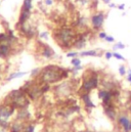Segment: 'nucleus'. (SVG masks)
Returning a JSON list of instances; mask_svg holds the SVG:
<instances>
[{"instance_id":"obj_1","label":"nucleus","mask_w":131,"mask_h":132,"mask_svg":"<svg viewBox=\"0 0 131 132\" xmlns=\"http://www.w3.org/2000/svg\"><path fill=\"white\" fill-rule=\"evenodd\" d=\"M70 74L71 72L69 69H65L56 65H47L41 69L38 77L42 84H54L70 77Z\"/></svg>"},{"instance_id":"obj_2","label":"nucleus","mask_w":131,"mask_h":132,"mask_svg":"<svg viewBox=\"0 0 131 132\" xmlns=\"http://www.w3.org/2000/svg\"><path fill=\"white\" fill-rule=\"evenodd\" d=\"M99 86V75L93 69L87 70L82 76V83L79 89L80 95L83 93H90L92 90L97 89Z\"/></svg>"},{"instance_id":"obj_30","label":"nucleus","mask_w":131,"mask_h":132,"mask_svg":"<svg viewBox=\"0 0 131 132\" xmlns=\"http://www.w3.org/2000/svg\"><path fill=\"white\" fill-rule=\"evenodd\" d=\"M39 37H40L41 39H43V40H47V39H48V32L43 31V32L39 33Z\"/></svg>"},{"instance_id":"obj_15","label":"nucleus","mask_w":131,"mask_h":132,"mask_svg":"<svg viewBox=\"0 0 131 132\" xmlns=\"http://www.w3.org/2000/svg\"><path fill=\"white\" fill-rule=\"evenodd\" d=\"M80 96H81L82 102H83L85 109H87V110H92V109H94V108L96 106L95 103L92 102V100H91L90 93H83V94H81Z\"/></svg>"},{"instance_id":"obj_6","label":"nucleus","mask_w":131,"mask_h":132,"mask_svg":"<svg viewBox=\"0 0 131 132\" xmlns=\"http://www.w3.org/2000/svg\"><path fill=\"white\" fill-rule=\"evenodd\" d=\"M17 108H14L11 104H8L6 102H3L0 104V120L3 121H9L12 116L17 113Z\"/></svg>"},{"instance_id":"obj_18","label":"nucleus","mask_w":131,"mask_h":132,"mask_svg":"<svg viewBox=\"0 0 131 132\" xmlns=\"http://www.w3.org/2000/svg\"><path fill=\"white\" fill-rule=\"evenodd\" d=\"M15 119L23 121V122H27L30 119V113L27 109H22V110H18L17 111V116Z\"/></svg>"},{"instance_id":"obj_37","label":"nucleus","mask_w":131,"mask_h":132,"mask_svg":"<svg viewBox=\"0 0 131 132\" xmlns=\"http://www.w3.org/2000/svg\"><path fill=\"white\" fill-rule=\"evenodd\" d=\"M108 5H109L110 8H116V7H117V5H116L115 3H109Z\"/></svg>"},{"instance_id":"obj_27","label":"nucleus","mask_w":131,"mask_h":132,"mask_svg":"<svg viewBox=\"0 0 131 132\" xmlns=\"http://www.w3.org/2000/svg\"><path fill=\"white\" fill-rule=\"evenodd\" d=\"M118 71H119V75L120 76H125L127 74V69L125 68V66H120Z\"/></svg>"},{"instance_id":"obj_32","label":"nucleus","mask_w":131,"mask_h":132,"mask_svg":"<svg viewBox=\"0 0 131 132\" xmlns=\"http://www.w3.org/2000/svg\"><path fill=\"white\" fill-rule=\"evenodd\" d=\"M43 3H44V5H45V6L50 7V6H52V5H53L54 1H53V0H43Z\"/></svg>"},{"instance_id":"obj_11","label":"nucleus","mask_w":131,"mask_h":132,"mask_svg":"<svg viewBox=\"0 0 131 132\" xmlns=\"http://www.w3.org/2000/svg\"><path fill=\"white\" fill-rule=\"evenodd\" d=\"M87 33L84 32V33H79L77 35V38L73 44V47L76 48V49H82L84 48L86 45H87Z\"/></svg>"},{"instance_id":"obj_29","label":"nucleus","mask_w":131,"mask_h":132,"mask_svg":"<svg viewBox=\"0 0 131 132\" xmlns=\"http://www.w3.org/2000/svg\"><path fill=\"white\" fill-rule=\"evenodd\" d=\"M113 57H115L116 60H119V61H125V57L118 52H113Z\"/></svg>"},{"instance_id":"obj_14","label":"nucleus","mask_w":131,"mask_h":132,"mask_svg":"<svg viewBox=\"0 0 131 132\" xmlns=\"http://www.w3.org/2000/svg\"><path fill=\"white\" fill-rule=\"evenodd\" d=\"M116 123L118 124V126L121 127V129H123V128H126L130 124L131 119L129 118V116L126 115V114H119L118 117H117Z\"/></svg>"},{"instance_id":"obj_23","label":"nucleus","mask_w":131,"mask_h":132,"mask_svg":"<svg viewBox=\"0 0 131 132\" xmlns=\"http://www.w3.org/2000/svg\"><path fill=\"white\" fill-rule=\"evenodd\" d=\"M24 132H35V125H34V123H31V122L26 123V127H25Z\"/></svg>"},{"instance_id":"obj_17","label":"nucleus","mask_w":131,"mask_h":132,"mask_svg":"<svg viewBox=\"0 0 131 132\" xmlns=\"http://www.w3.org/2000/svg\"><path fill=\"white\" fill-rule=\"evenodd\" d=\"M87 24H88V19L86 16H84V15H79L75 20L73 26H74L75 29H81V28L87 27Z\"/></svg>"},{"instance_id":"obj_25","label":"nucleus","mask_w":131,"mask_h":132,"mask_svg":"<svg viewBox=\"0 0 131 132\" xmlns=\"http://www.w3.org/2000/svg\"><path fill=\"white\" fill-rule=\"evenodd\" d=\"M71 64L73 67H78V66H81L82 64V61L79 59V57H74L72 61H71Z\"/></svg>"},{"instance_id":"obj_3","label":"nucleus","mask_w":131,"mask_h":132,"mask_svg":"<svg viewBox=\"0 0 131 132\" xmlns=\"http://www.w3.org/2000/svg\"><path fill=\"white\" fill-rule=\"evenodd\" d=\"M77 35L78 34L75 31V28L62 27L54 33V38L60 46H62L64 49H68L70 47H73Z\"/></svg>"},{"instance_id":"obj_12","label":"nucleus","mask_w":131,"mask_h":132,"mask_svg":"<svg viewBox=\"0 0 131 132\" xmlns=\"http://www.w3.org/2000/svg\"><path fill=\"white\" fill-rule=\"evenodd\" d=\"M40 54L43 59L45 60H50L52 59L54 55H55V52L54 50L48 45V44H45V43H42L41 45V50H40Z\"/></svg>"},{"instance_id":"obj_31","label":"nucleus","mask_w":131,"mask_h":132,"mask_svg":"<svg viewBox=\"0 0 131 132\" xmlns=\"http://www.w3.org/2000/svg\"><path fill=\"white\" fill-rule=\"evenodd\" d=\"M107 36H108V34L105 33L104 31H99V32H98L97 37H98V38H99V39H102V40H104Z\"/></svg>"},{"instance_id":"obj_26","label":"nucleus","mask_w":131,"mask_h":132,"mask_svg":"<svg viewBox=\"0 0 131 132\" xmlns=\"http://www.w3.org/2000/svg\"><path fill=\"white\" fill-rule=\"evenodd\" d=\"M125 48V45L122 43V42H118L116 43L114 46H113V49L114 50H118V49H124Z\"/></svg>"},{"instance_id":"obj_38","label":"nucleus","mask_w":131,"mask_h":132,"mask_svg":"<svg viewBox=\"0 0 131 132\" xmlns=\"http://www.w3.org/2000/svg\"><path fill=\"white\" fill-rule=\"evenodd\" d=\"M126 79H127V81H128V82H129V83L131 84V75H128V74H127V77H126Z\"/></svg>"},{"instance_id":"obj_19","label":"nucleus","mask_w":131,"mask_h":132,"mask_svg":"<svg viewBox=\"0 0 131 132\" xmlns=\"http://www.w3.org/2000/svg\"><path fill=\"white\" fill-rule=\"evenodd\" d=\"M28 73L27 72H14V73H11L10 75H8L7 77H5V81L6 82H9V81H12L14 79H18L20 77H23V76H26Z\"/></svg>"},{"instance_id":"obj_10","label":"nucleus","mask_w":131,"mask_h":132,"mask_svg":"<svg viewBox=\"0 0 131 132\" xmlns=\"http://www.w3.org/2000/svg\"><path fill=\"white\" fill-rule=\"evenodd\" d=\"M97 96L101 101V104H109L111 102H115V97L113 95L112 90H107L101 88L98 90Z\"/></svg>"},{"instance_id":"obj_9","label":"nucleus","mask_w":131,"mask_h":132,"mask_svg":"<svg viewBox=\"0 0 131 132\" xmlns=\"http://www.w3.org/2000/svg\"><path fill=\"white\" fill-rule=\"evenodd\" d=\"M102 108H103V113L108 117V119H110L112 122H116L119 114L117 112L115 102H111L109 104H102Z\"/></svg>"},{"instance_id":"obj_42","label":"nucleus","mask_w":131,"mask_h":132,"mask_svg":"<svg viewBox=\"0 0 131 132\" xmlns=\"http://www.w3.org/2000/svg\"><path fill=\"white\" fill-rule=\"evenodd\" d=\"M5 131H6V130H4V129H2V128L0 127V132H5Z\"/></svg>"},{"instance_id":"obj_7","label":"nucleus","mask_w":131,"mask_h":132,"mask_svg":"<svg viewBox=\"0 0 131 132\" xmlns=\"http://www.w3.org/2000/svg\"><path fill=\"white\" fill-rule=\"evenodd\" d=\"M18 27H19L20 33L22 34L24 37H26L27 39H32V38H34L36 36V34H37L36 28L33 26L32 24H30V22H27L26 24L21 25V26H18Z\"/></svg>"},{"instance_id":"obj_13","label":"nucleus","mask_w":131,"mask_h":132,"mask_svg":"<svg viewBox=\"0 0 131 132\" xmlns=\"http://www.w3.org/2000/svg\"><path fill=\"white\" fill-rule=\"evenodd\" d=\"M26 123L27 122H23L18 119H14L13 122H10L8 132H24L25 127H26Z\"/></svg>"},{"instance_id":"obj_20","label":"nucleus","mask_w":131,"mask_h":132,"mask_svg":"<svg viewBox=\"0 0 131 132\" xmlns=\"http://www.w3.org/2000/svg\"><path fill=\"white\" fill-rule=\"evenodd\" d=\"M75 2H76L80 7L87 8V7H90V6L93 5L94 0H75Z\"/></svg>"},{"instance_id":"obj_22","label":"nucleus","mask_w":131,"mask_h":132,"mask_svg":"<svg viewBox=\"0 0 131 132\" xmlns=\"http://www.w3.org/2000/svg\"><path fill=\"white\" fill-rule=\"evenodd\" d=\"M21 9H22V10H27V11H32L33 0H24Z\"/></svg>"},{"instance_id":"obj_21","label":"nucleus","mask_w":131,"mask_h":132,"mask_svg":"<svg viewBox=\"0 0 131 132\" xmlns=\"http://www.w3.org/2000/svg\"><path fill=\"white\" fill-rule=\"evenodd\" d=\"M79 56H99L97 50L91 49V50H84L79 52Z\"/></svg>"},{"instance_id":"obj_4","label":"nucleus","mask_w":131,"mask_h":132,"mask_svg":"<svg viewBox=\"0 0 131 132\" xmlns=\"http://www.w3.org/2000/svg\"><path fill=\"white\" fill-rule=\"evenodd\" d=\"M27 96L28 95L23 90L15 89L8 93V95L4 99V102L13 105L14 108H17V110L27 109L28 105L30 104V100Z\"/></svg>"},{"instance_id":"obj_5","label":"nucleus","mask_w":131,"mask_h":132,"mask_svg":"<svg viewBox=\"0 0 131 132\" xmlns=\"http://www.w3.org/2000/svg\"><path fill=\"white\" fill-rule=\"evenodd\" d=\"M105 18H107V14H105V12L102 11V10L93 12V13L91 14L90 19H89L91 29H92L93 31H101V28L103 27Z\"/></svg>"},{"instance_id":"obj_24","label":"nucleus","mask_w":131,"mask_h":132,"mask_svg":"<svg viewBox=\"0 0 131 132\" xmlns=\"http://www.w3.org/2000/svg\"><path fill=\"white\" fill-rule=\"evenodd\" d=\"M40 72H41V69L40 68H35V69H33L32 71L30 72V75H31L32 78H36L37 76H39Z\"/></svg>"},{"instance_id":"obj_36","label":"nucleus","mask_w":131,"mask_h":132,"mask_svg":"<svg viewBox=\"0 0 131 132\" xmlns=\"http://www.w3.org/2000/svg\"><path fill=\"white\" fill-rule=\"evenodd\" d=\"M117 8L120 9V10H124V9H125V4H124V3L119 4V5H117Z\"/></svg>"},{"instance_id":"obj_34","label":"nucleus","mask_w":131,"mask_h":132,"mask_svg":"<svg viewBox=\"0 0 131 132\" xmlns=\"http://www.w3.org/2000/svg\"><path fill=\"white\" fill-rule=\"evenodd\" d=\"M104 57H105L108 61H110V60L113 57V52H111V51H105V52H104Z\"/></svg>"},{"instance_id":"obj_41","label":"nucleus","mask_w":131,"mask_h":132,"mask_svg":"<svg viewBox=\"0 0 131 132\" xmlns=\"http://www.w3.org/2000/svg\"><path fill=\"white\" fill-rule=\"evenodd\" d=\"M81 132H94V131H91V130H83V131Z\"/></svg>"},{"instance_id":"obj_16","label":"nucleus","mask_w":131,"mask_h":132,"mask_svg":"<svg viewBox=\"0 0 131 132\" xmlns=\"http://www.w3.org/2000/svg\"><path fill=\"white\" fill-rule=\"evenodd\" d=\"M32 15V11H27V10H22L20 11V15H19V21H18V26L24 25L27 22L30 21Z\"/></svg>"},{"instance_id":"obj_39","label":"nucleus","mask_w":131,"mask_h":132,"mask_svg":"<svg viewBox=\"0 0 131 132\" xmlns=\"http://www.w3.org/2000/svg\"><path fill=\"white\" fill-rule=\"evenodd\" d=\"M102 1V3H104V4H109V3H111V0H101Z\"/></svg>"},{"instance_id":"obj_28","label":"nucleus","mask_w":131,"mask_h":132,"mask_svg":"<svg viewBox=\"0 0 131 132\" xmlns=\"http://www.w3.org/2000/svg\"><path fill=\"white\" fill-rule=\"evenodd\" d=\"M78 55H79V52H77V51H69V52H67V57L74 59V57H77Z\"/></svg>"},{"instance_id":"obj_40","label":"nucleus","mask_w":131,"mask_h":132,"mask_svg":"<svg viewBox=\"0 0 131 132\" xmlns=\"http://www.w3.org/2000/svg\"><path fill=\"white\" fill-rule=\"evenodd\" d=\"M127 74H128V75H131V69H127Z\"/></svg>"},{"instance_id":"obj_33","label":"nucleus","mask_w":131,"mask_h":132,"mask_svg":"<svg viewBox=\"0 0 131 132\" xmlns=\"http://www.w3.org/2000/svg\"><path fill=\"white\" fill-rule=\"evenodd\" d=\"M104 41L108 42V43H113V42H115V38H114L113 36H109V35H108V36L105 37Z\"/></svg>"},{"instance_id":"obj_35","label":"nucleus","mask_w":131,"mask_h":132,"mask_svg":"<svg viewBox=\"0 0 131 132\" xmlns=\"http://www.w3.org/2000/svg\"><path fill=\"white\" fill-rule=\"evenodd\" d=\"M122 132H131V123L126 127V128H123V129H122Z\"/></svg>"},{"instance_id":"obj_8","label":"nucleus","mask_w":131,"mask_h":132,"mask_svg":"<svg viewBox=\"0 0 131 132\" xmlns=\"http://www.w3.org/2000/svg\"><path fill=\"white\" fill-rule=\"evenodd\" d=\"M14 44L15 43H13L10 40L0 44V60H7L12 54Z\"/></svg>"}]
</instances>
